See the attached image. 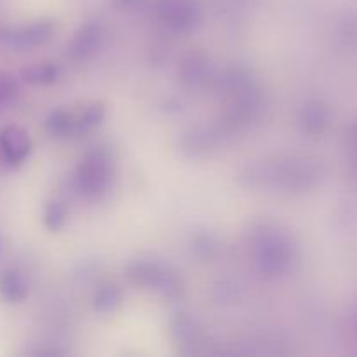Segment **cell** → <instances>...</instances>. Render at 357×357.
I'll list each match as a JSON object with an SVG mask.
<instances>
[{"mask_svg": "<svg viewBox=\"0 0 357 357\" xmlns=\"http://www.w3.org/2000/svg\"><path fill=\"white\" fill-rule=\"evenodd\" d=\"M0 150L9 166H20L31 150V139L20 126H9L0 132Z\"/></svg>", "mask_w": 357, "mask_h": 357, "instance_id": "cell-5", "label": "cell"}, {"mask_svg": "<svg viewBox=\"0 0 357 357\" xmlns=\"http://www.w3.org/2000/svg\"><path fill=\"white\" fill-rule=\"evenodd\" d=\"M105 31L98 23H86L79 28L68 45V54L73 59H87L103 45Z\"/></svg>", "mask_w": 357, "mask_h": 357, "instance_id": "cell-7", "label": "cell"}, {"mask_svg": "<svg viewBox=\"0 0 357 357\" xmlns=\"http://www.w3.org/2000/svg\"><path fill=\"white\" fill-rule=\"evenodd\" d=\"M157 16L174 31H187L202 20V7L197 0H157Z\"/></svg>", "mask_w": 357, "mask_h": 357, "instance_id": "cell-1", "label": "cell"}, {"mask_svg": "<svg viewBox=\"0 0 357 357\" xmlns=\"http://www.w3.org/2000/svg\"><path fill=\"white\" fill-rule=\"evenodd\" d=\"M28 295V281L23 272L7 268L0 274V296L9 303H20Z\"/></svg>", "mask_w": 357, "mask_h": 357, "instance_id": "cell-8", "label": "cell"}, {"mask_svg": "<svg viewBox=\"0 0 357 357\" xmlns=\"http://www.w3.org/2000/svg\"><path fill=\"white\" fill-rule=\"evenodd\" d=\"M206 70V59L201 54H190L183 63V80L185 82H197Z\"/></svg>", "mask_w": 357, "mask_h": 357, "instance_id": "cell-16", "label": "cell"}, {"mask_svg": "<svg viewBox=\"0 0 357 357\" xmlns=\"http://www.w3.org/2000/svg\"><path fill=\"white\" fill-rule=\"evenodd\" d=\"M112 166L110 159L107 153L101 150H93L84 157L80 162L79 169H77V178H79V185L86 194H100L110 183Z\"/></svg>", "mask_w": 357, "mask_h": 357, "instance_id": "cell-2", "label": "cell"}, {"mask_svg": "<svg viewBox=\"0 0 357 357\" xmlns=\"http://www.w3.org/2000/svg\"><path fill=\"white\" fill-rule=\"evenodd\" d=\"M45 129H47L49 135L56 136V138L75 135V117L68 112L56 110L45 121Z\"/></svg>", "mask_w": 357, "mask_h": 357, "instance_id": "cell-11", "label": "cell"}, {"mask_svg": "<svg viewBox=\"0 0 357 357\" xmlns=\"http://www.w3.org/2000/svg\"><path fill=\"white\" fill-rule=\"evenodd\" d=\"M20 75L24 82L31 86H47L58 80L59 70L52 63H37V65L24 66Z\"/></svg>", "mask_w": 357, "mask_h": 357, "instance_id": "cell-9", "label": "cell"}, {"mask_svg": "<svg viewBox=\"0 0 357 357\" xmlns=\"http://www.w3.org/2000/svg\"><path fill=\"white\" fill-rule=\"evenodd\" d=\"M129 278L136 282V284L149 286L155 291H160L166 296H173L180 293L181 284L178 279L171 274L167 268L160 267L157 264H149V261H139L129 268Z\"/></svg>", "mask_w": 357, "mask_h": 357, "instance_id": "cell-4", "label": "cell"}, {"mask_svg": "<svg viewBox=\"0 0 357 357\" xmlns=\"http://www.w3.org/2000/svg\"><path fill=\"white\" fill-rule=\"evenodd\" d=\"M66 222V208L65 204L58 201H52L45 206L44 211V223L47 225V229L51 230H59Z\"/></svg>", "mask_w": 357, "mask_h": 357, "instance_id": "cell-14", "label": "cell"}, {"mask_svg": "<svg viewBox=\"0 0 357 357\" xmlns=\"http://www.w3.org/2000/svg\"><path fill=\"white\" fill-rule=\"evenodd\" d=\"M328 121H330V112L323 103H309L302 112V124L307 131L319 132L326 128Z\"/></svg>", "mask_w": 357, "mask_h": 357, "instance_id": "cell-10", "label": "cell"}, {"mask_svg": "<svg viewBox=\"0 0 357 357\" xmlns=\"http://www.w3.org/2000/svg\"><path fill=\"white\" fill-rule=\"evenodd\" d=\"M291 260L289 243L279 234H265L257 244V261L267 274H281Z\"/></svg>", "mask_w": 357, "mask_h": 357, "instance_id": "cell-3", "label": "cell"}, {"mask_svg": "<svg viewBox=\"0 0 357 357\" xmlns=\"http://www.w3.org/2000/svg\"><path fill=\"white\" fill-rule=\"evenodd\" d=\"M105 108L101 103H91L80 112L79 117L75 119V135H82V132H89L103 121Z\"/></svg>", "mask_w": 357, "mask_h": 357, "instance_id": "cell-12", "label": "cell"}, {"mask_svg": "<svg viewBox=\"0 0 357 357\" xmlns=\"http://www.w3.org/2000/svg\"><path fill=\"white\" fill-rule=\"evenodd\" d=\"M145 0H114V3L117 7H122V9H136V7L143 6Z\"/></svg>", "mask_w": 357, "mask_h": 357, "instance_id": "cell-17", "label": "cell"}, {"mask_svg": "<svg viewBox=\"0 0 357 357\" xmlns=\"http://www.w3.org/2000/svg\"><path fill=\"white\" fill-rule=\"evenodd\" d=\"M121 300V289L115 288V286H105L94 296V309L98 312H110L115 307H119Z\"/></svg>", "mask_w": 357, "mask_h": 357, "instance_id": "cell-13", "label": "cell"}, {"mask_svg": "<svg viewBox=\"0 0 357 357\" xmlns=\"http://www.w3.org/2000/svg\"><path fill=\"white\" fill-rule=\"evenodd\" d=\"M17 93H20L17 80L10 73L0 72V108L9 107L16 100Z\"/></svg>", "mask_w": 357, "mask_h": 357, "instance_id": "cell-15", "label": "cell"}, {"mask_svg": "<svg viewBox=\"0 0 357 357\" xmlns=\"http://www.w3.org/2000/svg\"><path fill=\"white\" fill-rule=\"evenodd\" d=\"M54 33V24L51 21H37V23L14 30L3 37V42L14 49H33L51 40Z\"/></svg>", "mask_w": 357, "mask_h": 357, "instance_id": "cell-6", "label": "cell"}]
</instances>
